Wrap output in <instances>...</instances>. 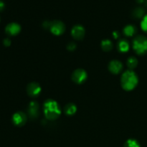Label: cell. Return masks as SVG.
<instances>
[{
  "label": "cell",
  "mask_w": 147,
  "mask_h": 147,
  "mask_svg": "<svg viewBox=\"0 0 147 147\" xmlns=\"http://www.w3.org/2000/svg\"><path fill=\"white\" fill-rule=\"evenodd\" d=\"M43 109L45 116L49 120H55L57 119L61 113V110L58 103L51 99H49L45 102Z\"/></svg>",
  "instance_id": "1"
},
{
  "label": "cell",
  "mask_w": 147,
  "mask_h": 147,
  "mask_svg": "<svg viewBox=\"0 0 147 147\" xmlns=\"http://www.w3.org/2000/svg\"><path fill=\"white\" fill-rule=\"evenodd\" d=\"M138 82H139V80H138L137 76L133 70H126L122 75L121 83L122 88L124 90H128V91L132 90L137 86Z\"/></svg>",
  "instance_id": "2"
},
{
  "label": "cell",
  "mask_w": 147,
  "mask_h": 147,
  "mask_svg": "<svg viewBox=\"0 0 147 147\" xmlns=\"http://www.w3.org/2000/svg\"><path fill=\"white\" fill-rule=\"evenodd\" d=\"M133 48L138 55H144L147 53V38L145 36L139 35L134 40Z\"/></svg>",
  "instance_id": "3"
},
{
  "label": "cell",
  "mask_w": 147,
  "mask_h": 147,
  "mask_svg": "<svg viewBox=\"0 0 147 147\" xmlns=\"http://www.w3.org/2000/svg\"><path fill=\"white\" fill-rule=\"evenodd\" d=\"M72 79L75 83L81 84L84 83L87 79V73L83 69H77L73 72L72 75Z\"/></svg>",
  "instance_id": "4"
},
{
  "label": "cell",
  "mask_w": 147,
  "mask_h": 147,
  "mask_svg": "<svg viewBox=\"0 0 147 147\" xmlns=\"http://www.w3.org/2000/svg\"><path fill=\"white\" fill-rule=\"evenodd\" d=\"M50 28L53 34L55 35H60L65 30V26L62 22L55 21L50 24Z\"/></svg>",
  "instance_id": "5"
},
{
  "label": "cell",
  "mask_w": 147,
  "mask_h": 147,
  "mask_svg": "<svg viewBox=\"0 0 147 147\" xmlns=\"http://www.w3.org/2000/svg\"><path fill=\"white\" fill-rule=\"evenodd\" d=\"M27 93L31 97H37L41 92V88L37 83H32L27 86Z\"/></svg>",
  "instance_id": "6"
},
{
  "label": "cell",
  "mask_w": 147,
  "mask_h": 147,
  "mask_svg": "<svg viewBox=\"0 0 147 147\" xmlns=\"http://www.w3.org/2000/svg\"><path fill=\"white\" fill-rule=\"evenodd\" d=\"M12 121L16 126H22L27 121V116L22 112H17L13 115Z\"/></svg>",
  "instance_id": "7"
},
{
  "label": "cell",
  "mask_w": 147,
  "mask_h": 147,
  "mask_svg": "<svg viewBox=\"0 0 147 147\" xmlns=\"http://www.w3.org/2000/svg\"><path fill=\"white\" fill-rule=\"evenodd\" d=\"M71 34L73 38L76 40H81L85 35V30L81 25H76L71 30Z\"/></svg>",
  "instance_id": "8"
},
{
  "label": "cell",
  "mask_w": 147,
  "mask_h": 147,
  "mask_svg": "<svg viewBox=\"0 0 147 147\" xmlns=\"http://www.w3.org/2000/svg\"><path fill=\"white\" fill-rule=\"evenodd\" d=\"M20 30H21V27H20V24L15 22H12L7 24V26L5 28V31L7 34L11 36L17 35L20 32Z\"/></svg>",
  "instance_id": "9"
},
{
  "label": "cell",
  "mask_w": 147,
  "mask_h": 147,
  "mask_svg": "<svg viewBox=\"0 0 147 147\" xmlns=\"http://www.w3.org/2000/svg\"><path fill=\"white\" fill-rule=\"evenodd\" d=\"M109 69L113 74H119L123 69V65L119 60H113L109 63Z\"/></svg>",
  "instance_id": "10"
},
{
  "label": "cell",
  "mask_w": 147,
  "mask_h": 147,
  "mask_svg": "<svg viewBox=\"0 0 147 147\" xmlns=\"http://www.w3.org/2000/svg\"><path fill=\"white\" fill-rule=\"evenodd\" d=\"M39 106L37 102H31L29 105L28 113L31 118H36L38 116Z\"/></svg>",
  "instance_id": "11"
},
{
  "label": "cell",
  "mask_w": 147,
  "mask_h": 147,
  "mask_svg": "<svg viewBox=\"0 0 147 147\" xmlns=\"http://www.w3.org/2000/svg\"><path fill=\"white\" fill-rule=\"evenodd\" d=\"M77 110V108H76V105H74L73 103H67L64 108V111L68 116H72V115L75 114Z\"/></svg>",
  "instance_id": "12"
},
{
  "label": "cell",
  "mask_w": 147,
  "mask_h": 147,
  "mask_svg": "<svg viewBox=\"0 0 147 147\" xmlns=\"http://www.w3.org/2000/svg\"><path fill=\"white\" fill-rule=\"evenodd\" d=\"M136 28L134 25H131V24L130 25H127L123 29V33L126 36H129V37H131L134 34H136Z\"/></svg>",
  "instance_id": "13"
},
{
  "label": "cell",
  "mask_w": 147,
  "mask_h": 147,
  "mask_svg": "<svg viewBox=\"0 0 147 147\" xmlns=\"http://www.w3.org/2000/svg\"><path fill=\"white\" fill-rule=\"evenodd\" d=\"M118 47L121 52L126 53L129 50V44L126 40H121V41H119V44H118Z\"/></svg>",
  "instance_id": "14"
},
{
  "label": "cell",
  "mask_w": 147,
  "mask_h": 147,
  "mask_svg": "<svg viewBox=\"0 0 147 147\" xmlns=\"http://www.w3.org/2000/svg\"><path fill=\"white\" fill-rule=\"evenodd\" d=\"M138 60L135 57H130L127 60V65L130 68V70H133L137 66Z\"/></svg>",
  "instance_id": "15"
},
{
  "label": "cell",
  "mask_w": 147,
  "mask_h": 147,
  "mask_svg": "<svg viewBox=\"0 0 147 147\" xmlns=\"http://www.w3.org/2000/svg\"><path fill=\"white\" fill-rule=\"evenodd\" d=\"M101 47L104 51H110L113 47V44L109 40H105L102 42Z\"/></svg>",
  "instance_id": "16"
},
{
  "label": "cell",
  "mask_w": 147,
  "mask_h": 147,
  "mask_svg": "<svg viewBox=\"0 0 147 147\" xmlns=\"http://www.w3.org/2000/svg\"><path fill=\"white\" fill-rule=\"evenodd\" d=\"M144 9L142 7H137L134 11V16L137 18H142L144 17Z\"/></svg>",
  "instance_id": "17"
},
{
  "label": "cell",
  "mask_w": 147,
  "mask_h": 147,
  "mask_svg": "<svg viewBox=\"0 0 147 147\" xmlns=\"http://www.w3.org/2000/svg\"><path fill=\"white\" fill-rule=\"evenodd\" d=\"M124 147H140V145L134 139H129L125 143Z\"/></svg>",
  "instance_id": "18"
},
{
  "label": "cell",
  "mask_w": 147,
  "mask_h": 147,
  "mask_svg": "<svg viewBox=\"0 0 147 147\" xmlns=\"http://www.w3.org/2000/svg\"><path fill=\"white\" fill-rule=\"evenodd\" d=\"M141 27L144 31L147 32V14L144 15V17L142 18V22H141Z\"/></svg>",
  "instance_id": "19"
},
{
  "label": "cell",
  "mask_w": 147,
  "mask_h": 147,
  "mask_svg": "<svg viewBox=\"0 0 147 147\" xmlns=\"http://www.w3.org/2000/svg\"><path fill=\"white\" fill-rule=\"evenodd\" d=\"M76 44L73 42H70V44L67 45V49H68L69 50H70V51H73V50H74L75 49H76Z\"/></svg>",
  "instance_id": "20"
},
{
  "label": "cell",
  "mask_w": 147,
  "mask_h": 147,
  "mask_svg": "<svg viewBox=\"0 0 147 147\" xmlns=\"http://www.w3.org/2000/svg\"><path fill=\"white\" fill-rule=\"evenodd\" d=\"M3 42H4V45L5 46H9L10 44H11V41L9 40V39H5Z\"/></svg>",
  "instance_id": "21"
},
{
  "label": "cell",
  "mask_w": 147,
  "mask_h": 147,
  "mask_svg": "<svg viewBox=\"0 0 147 147\" xmlns=\"http://www.w3.org/2000/svg\"><path fill=\"white\" fill-rule=\"evenodd\" d=\"M4 8V4L3 1H0V11H2Z\"/></svg>",
  "instance_id": "22"
},
{
  "label": "cell",
  "mask_w": 147,
  "mask_h": 147,
  "mask_svg": "<svg viewBox=\"0 0 147 147\" xmlns=\"http://www.w3.org/2000/svg\"><path fill=\"white\" fill-rule=\"evenodd\" d=\"M136 1H137L139 3H143V2H144L146 0H136Z\"/></svg>",
  "instance_id": "23"
},
{
  "label": "cell",
  "mask_w": 147,
  "mask_h": 147,
  "mask_svg": "<svg viewBox=\"0 0 147 147\" xmlns=\"http://www.w3.org/2000/svg\"><path fill=\"white\" fill-rule=\"evenodd\" d=\"M113 36H114L115 37H116V38H117V37H118V34L116 32H114L113 33Z\"/></svg>",
  "instance_id": "24"
}]
</instances>
